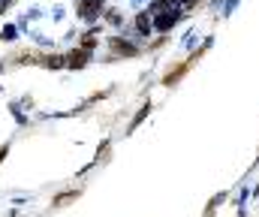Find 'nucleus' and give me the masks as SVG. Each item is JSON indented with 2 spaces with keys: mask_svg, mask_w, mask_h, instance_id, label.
<instances>
[{
  "mask_svg": "<svg viewBox=\"0 0 259 217\" xmlns=\"http://www.w3.org/2000/svg\"><path fill=\"white\" fill-rule=\"evenodd\" d=\"M75 196H78V190H66L64 196H58V199H55V202H52V205H55V208H58V205H64V202H69V199H75Z\"/></svg>",
  "mask_w": 259,
  "mask_h": 217,
  "instance_id": "10",
  "label": "nucleus"
},
{
  "mask_svg": "<svg viewBox=\"0 0 259 217\" xmlns=\"http://www.w3.org/2000/svg\"><path fill=\"white\" fill-rule=\"evenodd\" d=\"M9 154V145H0V163H3V157Z\"/></svg>",
  "mask_w": 259,
  "mask_h": 217,
  "instance_id": "12",
  "label": "nucleus"
},
{
  "mask_svg": "<svg viewBox=\"0 0 259 217\" xmlns=\"http://www.w3.org/2000/svg\"><path fill=\"white\" fill-rule=\"evenodd\" d=\"M133 27H136L139 36H151V30H154V15H151V12H139L136 21H133Z\"/></svg>",
  "mask_w": 259,
  "mask_h": 217,
  "instance_id": "6",
  "label": "nucleus"
},
{
  "mask_svg": "<svg viewBox=\"0 0 259 217\" xmlns=\"http://www.w3.org/2000/svg\"><path fill=\"white\" fill-rule=\"evenodd\" d=\"M109 49H112L115 58H139L136 42H130V39H124V36H112V39H109Z\"/></svg>",
  "mask_w": 259,
  "mask_h": 217,
  "instance_id": "4",
  "label": "nucleus"
},
{
  "mask_svg": "<svg viewBox=\"0 0 259 217\" xmlns=\"http://www.w3.org/2000/svg\"><path fill=\"white\" fill-rule=\"evenodd\" d=\"M103 12H106V0H75V15L88 24L97 21Z\"/></svg>",
  "mask_w": 259,
  "mask_h": 217,
  "instance_id": "1",
  "label": "nucleus"
},
{
  "mask_svg": "<svg viewBox=\"0 0 259 217\" xmlns=\"http://www.w3.org/2000/svg\"><path fill=\"white\" fill-rule=\"evenodd\" d=\"M15 3H18V0H0V15H3V12H9Z\"/></svg>",
  "mask_w": 259,
  "mask_h": 217,
  "instance_id": "11",
  "label": "nucleus"
},
{
  "mask_svg": "<svg viewBox=\"0 0 259 217\" xmlns=\"http://www.w3.org/2000/svg\"><path fill=\"white\" fill-rule=\"evenodd\" d=\"M18 36V27H12V24H6L3 30H0V39H6V42H12Z\"/></svg>",
  "mask_w": 259,
  "mask_h": 217,
  "instance_id": "9",
  "label": "nucleus"
},
{
  "mask_svg": "<svg viewBox=\"0 0 259 217\" xmlns=\"http://www.w3.org/2000/svg\"><path fill=\"white\" fill-rule=\"evenodd\" d=\"M91 58H94V52L84 49V46H78V49H72V52L66 55V70H72V72L84 70V67L91 64Z\"/></svg>",
  "mask_w": 259,
  "mask_h": 217,
  "instance_id": "3",
  "label": "nucleus"
},
{
  "mask_svg": "<svg viewBox=\"0 0 259 217\" xmlns=\"http://www.w3.org/2000/svg\"><path fill=\"white\" fill-rule=\"evenodd\" d=\"M36 64L46 70H66V55H36Z\"/></svg>",
  "mask_w": 259,
  "mask_h": 217,
  "instance_id": "5",
  "label": "nucleus"
},
{
  "mask_svg": "<svg viewBox=\"0 0 259 217\" xmlns=\"http://www.w3.org/2000/svg\"><path fill=\"white\" fill-rule=\"evenodd\" d=\"M103 18H106V24H112V27H121V21H124V18H121V9H115V6H112V9H106V12H103Z\"/></svg>",
  "mask_w": 259,
  "mask_h": 217,
  "instance_id": "7",
  "label": "nucleus"
},
{
  "mask_svg": "<svg viewBox=\"0 0 259 217\" xmlns=\"http://www.w3.org/2000/svg\"><path fill=\"white\" fill-rule=\"evenodd\" d=\"M178 21H181V9L163 6V9H157V15H154V30H160V33H169V30H172Z\"/></svg>",
  "mask_w": 259,
  "mask_h": 217,
  "instance_id": "2",
  "label": "nucleus"
},
{
  "mask_svg": "<svg viewBox=\"0 0 259 217\" xmlns=\"http://www.w3.org/2000/svg\"><path fill=\"white\" fill-rule=\"evenodd\" d=\"M78 46H84V49H91V52H94V49H97V30H91V33H84V36L78 39Z\"/></svg>",
  "mask_w": 259,
  "mask_h": 217,
  "instance_id": "8",
  "label": "nucleus"
}]
</instances>
